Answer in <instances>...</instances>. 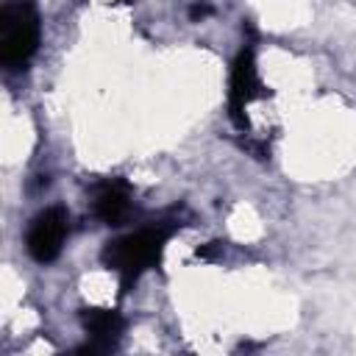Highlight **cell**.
Masks as SVG:
<instances>
[{
	"mask_svg": "<svg viewBox=\"0 0 356 356\" xmlns=\"http://www.w3.org/2000/svg\"><path fill=\"white\" fill-rule=\"evenodd\" d=\"M181 222L175 220H161V222H153V225H145L139 231H131L114 242H108L100 253L103 264L108 270L117 273L120 278V289L128 292L136 286V281L161 261V253H164V245L167 239L172 236V231L178 228Z\"/></svg>",
	"mask_w": 356,
	"mask_h": 356,
	"instance_id": "obj_1",
	"label": "cell"
},
{
	"mask_svg": "<svg viewBox=\"0 0 356 356\" xmlns=\"http://www.w3.org/2000/svg\"><path fill=\"white\" fill-rule=\"evenodd\" d=\"M42 36V22L33 0H8L0 8V64L25 70Z\"/></svg>",
	"mask_w": 356,
	"mask_h": 356,
	"instance_id": "obj_2",
	"label": "cell"
},
{
	"mask_svg": "<svg viewBox=\"0 0 356 356\" xmlns=\"http://www.w3.org/2000/svg\"><path fill=\"white\" fill-rule=\"evenodd\" d=\"M267 95H270V92L264 89V83H261V78H259V70H256L253 44L248 42V44L236 53V58H234V64H231V83H228V117H231V122H234L239 131H245V128H248V114H245V108H248L253 100L267 97Z\"/></svg>",
	"mask_w": 356,
	"mask_h": 356,
	"instance_id": "obj_3",
	"label": "cell"
},
{
	"mask_svg": "<svg viewBox=\"0 0 356 356\" xmlns=\"http://www.w3.org/2000/svg\"><path fill=\"white\" fill-rule=\"evenodd\" d=\"M67 234H70V214H67V209L50 206V209L39 211L31 220L28 234H25V248H28L33 261L50 264V261L58 259Z\"/></svg>",
	"mask_w": 356,
	"mask_h": 356,
	"instance_id": "obj_4",
	"label": "cell"
},
{
	"mask_svg": "<svg viewBox=\"0 0 356 356\" xmlns=\"http://www.w3.org/2000/svg\"><path fill=\"white\" fill-rule=\"evenodd\" d=\"M81 325L86 331V337L92 339L83 350L89 353H97V350H111L117 348L122 331H125V320L120 312L114 309H100V306H92V309H83L81 312Z\"/></svg>",
	"mask_w": 356,
	"mask_h": 356,
	"instance_id": "obj_5",
	"label": "cell"
},
{
	"mask_svg": "<svg viewBox=\"0 0 356 356\" xmlns=\"http://www.w3.org/2000/svg\"><path fill=\"white\" fill-rule=\"evenodd\" d=\"M92 211L106 225H122L131 214V189L125 181H103L95 186Z\"/></svg>",
	"mask_w": 356,
	"mask_h": 356,
	"instance_id": "obj_6",
	"label": "cell"
},
{
	"mask_svg": "<svg viewBox=\"0 0 356 356\" xmlns=\"http://www.w3.org/2000/svg\"><path fill=\"white\" fill-rule=\"evenodd\" d=\"M209 14H211V6H206V3H195V6L189 8V19H192V22H197V19L209 17Z\"/></svg>",
	"mask_w": 356,
	"mask_h": 356,
	"instance_id": "obj_7",
	"label": "cell"
}]
</instances>
